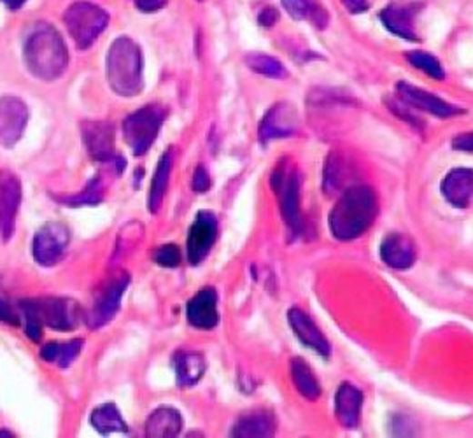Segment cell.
<instances>
[{"instance_id":"cell-1","label":"cell","mask_w":473,"mask_h":438,"mask_svg":"<svg viewBox=\"0 0 473 438\" xmlns=\"http://www.w3.org/2000/svg\"><path fill=\"white\" fill-rule=\"evenodd\" d=\"M377 209V197L372 188L365 185L347 188L331 209L328 218L331 235L342 242L355 240L372 227Z\"/></svg>"},{"instance_id":"cell-2","label":"cell","mask_w":473,"mask_h":438,"mask_svg":"<svg viewBox=\"0 0 473 438\" xmlns=\"http://www.w3.org/2000/svg\"><path fill=\"white\" fill-rule=\"evenodd\" d=\"M25 64L28 70L45 81H53L64 74L69 64V53L60 34L41 24L25 43Z\"/></svg>"},{"instance_id":"cell-3","label":"cell","mask_w":473,"mask_h":438,"mask_svg":"<svg viewBox=\"0 0 473 438\" xmlns=\"http://www.w3.org/2000/svg\"><path fill=\"white\" fill-rule=\"evenodd\" d=\"M107 81L119 97H136L142 90V53L128 37H119L107 51Z\"/></svg>"},{"instance_id":"cell-4","label":"cell","mask_w":473,"mask_h":438,"mask_svg":"<svg viewBox=\"0 0 473 438\" xmlns=\"http://www.w3.org/2000/svg\"><path fill=\"white\" fill-rule=\"evenodd\" d=\"M64 24L79 49L92 46L109 24L107 13L88 0H77L64 15Z\"/></svg>"},{"instance_id":"cell-5","label":"cell","mask_w":473,"mask_h":438,"mask_svg":"<svg viewBox=\"0 0 473 438\" xmlns=\"http://www.w3.org/2000/svg\"><path fill=\"white\" fill-rule=\"evenodd\" d=\"M22 311L32 314L41 324L56 331H72L81 321V309L72 299L43 297L22 301Z\"/></svg>"},{"instance_id":"cell-6","label":"cell","mask_w":473,"mask_h":438,"mask_svg":"<svg viewBox=\"0 0 473 438\" xmlns=\"http://www.w3.org/2000/svg\"><path fill=\"white\" fill-rule=\"evenodd\" d=\"M272 186L279 199L284 223L295 237L302 230L300 178L297 168L291 163H287V160H283L272 176Z\"/></svg>"},{"instance_id":"cell-7","label":"cell","mask_w":473,"mask_h":438,"mask_svg":"<svg viewBox=\"0 0 473 438\" xmlns=\"http://www.w3.org/2000/svg\"><path fill=\"white\" fill-rule=\"evenodd\" d=\"M164 119H166V111L156 104L146 106L125 117L123 136L136 157H141L153 146L155 138L162 128Z\"/></svg>"},{"instance_id":"cell-8","label":"cell","mask_w":473,"mask_h":438,"mask_svg":"<svg viewBox=\"0 0 473 438\" xmlns=\"http://www.w3.org/2000/svg\"><path fill=\"white\" fill-rule=\"evenodd\" d=\"M130 284V277L126 272H119L111 277L100 290V293L95 299L94 307L88 312V326L92 330L102 328L104 324L109 323L115 320V316L118 314L121 299L126 291Z\"/></svg>"},{"instance_id":"cell-9","label":"cell","mask_w":473,"mask_h":438,"mask_svg":"<svg viewBox=\"0 0 473 438\" xmlns=\"http://www.w3.org/2000/svg\"><path fill=\"white\" fill-rule=\"evenodd\" d=\"M69 242H71V231L67 227L60 223H47L35 233L32 253L39 265L53 267L64 258L65 250L69 248Z\"/></svg>"},{"instance_id":"cell-10","label":"cell","mask_w":473,"mask_h":438,"mask_svg":"<svg viewBox=\"0 0 473 438\" xmlns=\"http://www.w3.org/2000/svg\"><path fill=\"white\" fill-rule=\"evenodd\" d=\"M22 204V183L7 168H0V237L7 242L15 233L16 214Z\"/></svg>"},{"instance_id":"cell-11","label":"cell","mask_w":473,"mask_h":438,"mask_svg":"<svg viewBox=\"0 0 473 438\" xmlns=\"http://www.w3.org/2000/svg\"><path fill=\"white\" fill-rule=\"evenodd\" d=\"M217 237V219L213 212L200 210L191 225L186 240L188 261L191 265H200L209 251L213 250Z\"/></svg>"},{"instance_id":"cell-12","label":"cell","mask_w":473,"mask_h":438,"mask_svg":"<svg viewBox=\"0 0 473 438\" xmlns=\"http://www.w3.org/2000/svg\"><path fill=\"white\" fill-rule=\"evenodd\" d=\"M28 109L16 97L0 98V146L13 148L24 136Z\"/></svg>"},{"instance_id":"cell-13","label":"cell","mask_w":473,"mask_h":438,"mask_svg":"<svg viewBox=\"0 0 473 438\" xmlns=\"http://www.w3.org/2000/svg\"><path fill=\"white\" fill-rule=\"evenodd\" d=\"M83 142L98 162H113L115 157V127L104 121H86L81 125Z\"/></svg>"},{"instance_id":"cell-14","label":"cell","mask_w":473,"mask_h":438,"mask_svg":"<svg viewBox=\"0 0 473 438\" xmlns=\"http://www.w3.org/2000/svg\"><path fill=\"white\" fill-rule=\"evenodd\" d=\"M297 127H298L297 109L287 102H281L276 104L267 115L263 116L258 136L261 142H268L272 138H289L297 132Z\"/></svg>"},{"instance_id":"cell-15","label":"cell","mask_w":473,"mask_h":438,"mask_svg":"<svg viewBox=\"0 0 473 438\" xmlns=\"http://www.w3.org/2000/svg\"><path fill=\"white\" fill-rule=\"evenodd\" d=\"M287 323H289L293 333L298 337V341H300L304 346L310 347V349H312L314 352H317L319 356H325V358L330 356V342H328L327 337L321 333V330L317 328V324L314 323L302 309L291 307V309L287 311Z\"/></svg>"},{"instance_id":"cell-16","label":"cell","mask_w":473,"mask_h":438,"mask_svg":"<svg viewBox=\"0 0 473 438\" xmlns=\"http://www.w3.org/2000/svg\"><path fill=\"white\" fill-rule=\"evenodd\" d=\"M382 261L397 270L410 269L416 263L418 250L416 244L402 233H389L380 244Z\"/></svg>"},{"instance_id":"cell-17","label":"cell","mask_w":473,"mask_h":438,"mask_svg":"<svg viewBox=\"0 0 473 438\" xmlns=\"http://www.w3.org/2000/svg\"><path fill=\"white\" fill-rule=\"evenodd\" d=\"M397 90L400 93L403 102L419 109V111H425L428 115L437 116V117H450V116L459 115L461 109L450 106L448 102H444L442 98H438L437 95L433 93L425 92V90H419L416 87H412L410 83H398Z\"/></svg>"},{"instance_id":"cell-18","label":"cell","mask_w":473,"mask_h":438,"mask_svg":"<svg viewBox=\"0 0 473 438\" xmlns=\"http://www.w3.org/2000/svg\"><path fill=\"white\" fill-rule=\"evenodd\" d=\"M189 324L200 330H213L219 323L217 293L214 288L200 290L186 305Z\"/></svg>"},{"instance_id":"cell-19","label":"cell","mask_w":473,"mask_h":438,"mask_svg":"<svg viewBox=\"0 0 473 438\" xmlns=\"http://www.w3.org/2000/svg\"><path fill=\"white\" fill-rule=\"evenodd\" d=\"M277 428L276 415L267 409H257L251 413L238 415L232 428V437L265 438L274 437Z\"/></svg>"},{"instance_id":"cell-20","label":"cell","mask_w":473,"mask_h":438,"mask_svg":"<svg viewBox=\"0 0 473 438\" xmlns=\"http://www.w3.org/2000/svg\"><path fill=\"white\" fill-rule=\"evenodd\" d=\"M442 195L450 206L467 209L473 200V170L472 168H454L442 181Z\"/></svg>"},{"instance_id":"cell-21","label":"cell","mask_w":473,"mask_h":438,"mask_svg":"<svg viewBox=\"0 0 473 438\" xmlns=\"http://www.w3.org/2000/svg\"><path fill=\"white\" fill-rule=\"evenodd\" d=\"M363 394L351 384H342L335 394V414L344 428L353 430L359 423Z\"/></svg>"},{"instance_id":"cell-22","label":"cell","mask_w":473,"mask_h":438,"mask_svg":"<svg viewBox=\"0 0 473 438\" xmlns=\"http://www.w3.org/2000/svg\"><path fill=\"white\" fill-rule=\"evenodd\" d=\"M416 5H389L380 13V20L384 26L407 41H418V34L414 28Z\"/></svg>"},{"instance_id":"cell-23","label":"cell","mask_w":473,"mask_h":438,"mask_svg":"<svg viewBox=\"0 0 473 438\" xmlns=\"http://www.w3.org/2000/svg\"><path fill=\"white\" fill-rule=\"evenodd\" d=\"M181 430L183 415L174 407H158L146 423V435L151 438L177 437Z\"/></svg>"},{"instance_id":"cell-24","label":"cell","mask_w":473,"mask_h":438,"mask_svg":"<svg viewBox=\"0 0 473 438\" xmlns=\"http://www.w3.org/2000/svg\"><path fill=\"white\" fill-rule=\"evenodd\" d=\"M174 370L179 388L195 386L206 373V360L193 351H177L174 356Z\"/></svg>"},{"instance_id":"cell-25","label":"cell","mask_w":473,"mask_h":438,"mask_svg":"<svg viewBox=\"0 0 473 438\" xmlns=\"http://www.w3.org/2000/svg\"><path fill=\"white\" fill-rule=\"evenodd\" d=\"M92 424L100 435L111 433H126L128 426L125 419L119 414L118 407L115 403H106L96 407L92 413Z\"/></svg>"},{"instance_id":"cell-26","label":"cell","mask_w":473,"mask_h":438,"mask_svg":"<svg viewBox=\"0 0 473 438\" xmlns=\"http://www.w3.org/2000/svg\"><path fill=\"white\" fill-rule=\"evenodd\" d=\"M289 365H291V379L298 392L310 402L317 400L321 396V386L307 363L302 358H293Z\"/></svg>"},{"instance_id":"cell-27","label":"cell","mask_w":473,"mask_h":438,"mask_svg":"<svg viewBox=\"0 0 473 438\" xmlns=\"http://www.w3.org/2000/svg\"><path fill=\"white\" fill-rule=\"evenodd\" d=\"M170 172H172V151L168 149L164 153V157L160 158L155 178H153V185L149 189V199H147V208L151 212H158V209L162 208L164 197H166V186L170 179Z\"/></svg>"},{"instance_id":"cell-28","label":"cell","mask_w":473,"mask_h":438,"mask_svg":"<svg viewBox=\"0 0 473 438\" xmlns=\"http://www.w3.org/2000/svg\"><path fill=\"white\" fill-rule=\"evenodd\" d=\"M85 342L83 341H71L65 344L51 342L41 349V358L47 363H55L60 369H67L74 363V360L81 354Z\"/></svg>"},{"instance_id":"cell-29","label":"cell","mask_w":473,"mask_h":438,"mask_svg":"<svg viewBox=\"0 0 473 438\" xmlns=\"http://www.w3.org/2000/svg\"><path fill=\"white\" fill-rule=\"evenodd\" d=\"M283 7L295 20H310L317 28H325L328 16L312 0H281Z\"/></svg>"},{"instance_id":"cell-30","label":"cell","mask_w":473,"mask_h":438,"mask_svg":"<svg viewBox=\"0 0 473 438\" xmlns=\"http://www.w3.org/2000/svg\"><path fill=\"white\" fill-rule=\"evenodd\" d=\"M246 66L253 72L272 77V79H284L287 76V70L283 64L265 53H249L246 56Z\"/></svg>"},{"instance_id":"cell-31","label":"cell","mask_w":473,"mask_h":438,"mask_svg":"<svg viewBox=\"0 0 473 438\" xmlns=\"http://www.w3.org/2000/svg\"><path fill=\"white\" fill-rule=\"evenodd\" d=\"M102 197H104V183H102L100 178H95L88 183L83 193L72 195L69 199L58 197V200L71 206V208H81V206H96L102 200Z\"/></svg>"},{"instance_id":"cell-32","label":"cell","mask_w":473,"mask_h":438,"mask_svg":"<svg viewBox=\"0 0 473 438\" xmlns=\"http://www.w3.org/2000/svg\"><path fill=\"white\" fill-rule=\"evenodd\" d=\"M405 56H407L410 66H414L416 69L423 70L429 77H433V79H444L446 77V72L442 69L440 62L433 55H429L426 51H410Z\"/></svg>"},{"instance_id":"cell-33","label":"cell","mask_w":473,"mask_h":438,"mask_svg":"<svg viewBox=\"0 0 473 438\" xmlns=\"http://www.w3.org/2000/svg\"><path fill=\"white\" fill-rule=\"evenodd\" d=\"M344 181V163L337 153H330L328 160L325 163V178H323V188L325 191L331 195L338 191Z\"/></svg>"},{"instance_id":"cell-34","label":"cell","mask_w":473,"mask_h":438,"mask_svg":"<svg viewBox=\"0 0 473 438\" xmlns=\"http://www.w3.org/2000/svg\"><path fill=\"white\" fill-rule=\"evenodd\" d=\"M153 261L158 263L160 267H166V269H176L181 263V251L177 246L174 244H166L160 246L158 250H155L153 253Z\"/></svg>"},{"instance_id":"cell-35","label":"cell","mask_w":473,"mask_h":438,"mask_svg":"<svg viewBox=\"0 0 473 438\" xmlns=\"http://www.w3.org/2000/svg\"><path fill=\"white\" fill-rule=\"evenodd\" d=\"M191 188H193V191H196V193H204V191H207V189L211 188V178H209V174H207V170H206L204 165H198V167H196V170H195V174H193Z\"/></svg>"},{"instance_id":"cell-36","label":"cell","mask_w":473,"mask_h":438,"mask_svg":"<svg viewBox=\"0 0 473 438\" xmlns=\"http://www.w3.org/2000/svg\"><path fill=\"white\" fill-rule=\"evenodd\" d=\"M452 148L458 151H468L473 153V132L470 134H461L452 140Z\"/></svg>"},{"instance_id":"cell-37","label":"cell","mask_w":473,"mask_h":438,"mask_svg":"<svg viewBox=\"0 0 473 438\" xmlns=\"http://www.w3.org/2000/svg\"><path fill=\"white\" fill-rule=\"evenodd\" d=\"M166 4V0H136V5H137V9H141L142 13L160 11Z\"/></svg>"},{"instance_id":"cell-38","label":"cell","mask_w":473,"mask_h":438,"mask_svg":"<svg viewBox=\"0 0 473 438\" xmlns=\"http://www.w3.org/2000/svg\"><path fill=\"white\" fill-rule=\"evenodd\" d=\"M0 321L7 324H18V318L13 309L4 300H0Z\"/></svg>"},{"instance_id":"cell-39","label":"cell","mask_w":473,"mask_h":438,"mask_svg":"<svg viewBox=\"0 0 473 438\" xmlns=\"http://www.w3.org/2000/svg\"><path fill=\"white\" fill-rule=\"evenodd\" d=\"M342 4L353 15H359L368 9V0H342Z\"/></svg>"},{"instance_id":"cell-40","label":"cell","mask_w":473,"mask_h":438,"mask_svg":"<svg viewBox=\"0 0 473 438\" xmlns=\"http://www.w3.org/2000/svg\"><path fill=\"white\" fill-rule=\"evenodd\" d=\"M258 20H260V25L270 28V26H274L276 22H277V11L272 9V7H267V9L261 11Z\"/></svg>"},{"instance_id":"cell-41","label":"cell","mask_w":473,"mask_h":438,"mask_svg":"<svg viewBox=\"0 0 473 438\" xmlns=\"http://www.w3.org/2000/svg\"><path fill=\"white\" fill-rule=\"evenodd\" d=\"M0 2H4L9 9H20L26 0H0Z\"/></svg>"}]
</instances>
